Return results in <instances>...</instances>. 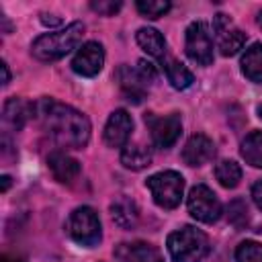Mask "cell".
I'll use <instances>...</instances> for the list:
<instances>
[{"label": "cell", "mask_w": 262, "mask_h": 262, "mask_svg": "<svg viewBox=\"0 0 262 262\" xmlns=\"http://www.w3.org/2000/svg\"><path fill=\"white\" fill-rule=\"evenodd\" d=\"M242 74L256 84H262V43L250 45L242 55Z\"/></svg>", "instance_id": "obj_19"}, {"label": "cell", "mask_w": 262, "mask_h": 262, "mask_svg": "<svg viewBox=\"0 0 262 262\" xmlns=\"http://www.w3.org/2000/svg\"><path fill=\"white\" fill-rule=\"evenodd\" d=\"M10 186V176H2V192H6Z\"/></svg>", "instance_id": "obj_31"}, {"label": "cell", "mask_w": 262, "mask_h": 262, "mask_svg": "<svg viewBox=\"0 0 262 262\" xmlns=\"http://www.w3.org/2000/svg\"><path fill=\"white\" fill-rule=\"evenodd\" d=\"M145 125L149 129L151 143L160 149H166V147L174 145L176 139L180 137V131H182V121H180L178 113H170V115H164V117L147 113L145 115Z\"/></svg>", "instance_id": "obj_8"}, {"label": "cell", "mask_w": 262, "mask_h": 262, "mask_svg": "<svg viewBox=\"0 0 262 262\" xmlns=\"http://www.w3.org/2000/svg\"><path fill=\"white\" fill-rule=\"evenodd\" d=\"M166 246L174 262H203L209 254V237L192 225H184L172 231Z\"/></svg>", "instance_id": "obj_3"}, {"label": "cell", "mask_w": 262, "mask_h": 262, "mask_svg": "<svg viewBox=\"0 0 262 262\" xmlns=\"http://www.w3.org/2000/svg\"><path fill=\"white\" fill-rule=\"evenodd\" d=\"M117 80H119V86H121L123 94L127 96V100L141 102L149 84L156 80V70L145 59H139L137 66H133V68L121 66L117 70Z\"/></svg>", "instance_id": "obj_5"}, {"label": "cell", "mask_w": 262, "mask_h": 262, "mask_svg": "<svg viewBox=\"0 0 262 262\" xmlns=\"http://www.w3.org/2000/svg\"><path fill=\"white\" fill-rule=\"evenodd\" d=\"M90 8L94 12H98V14H102V16H111L121 8V2H104V0H100V2H90Z\"/></svg>", "instance_id": "obj_27"}, {"label": "cell", "mask_w": 262, "mask_h": 262, "mask_svg": "<svg viewBox=\"0 0 262 262\" xmlns=\"http://www.w3.org/2000/svg\"><path fill=\"white\" fill-rule=\"evenodd\" d=\"M252 199H254L256 207L262 211V180H258V182L252 186Z\"/></svg>", "instance_id": "obj_28"}, {"label": "cell", "mask_w": 262, "mask_h": 262, "mask_svg": "<svg viewBox=\"0 0 262 262\" xmlns=\"http://www.w3.org/2000/svg\"><path fill=\"white\" fill-rule=\"evenodd\" d=\"M35 117L61 147L82 149L90 139L88 117L55 98H41L35 104Z\"/></svg>", "instance_id": "obj_1"}, {"label": "cell", "mask_w": 262, "mask_h": 262, "mask_svg": "<svg viewBox=\"0 0 262 262\" xmlns=\"http://www.w3.org/2000/svg\"><path fill=\"white\" fill-rule=\"evenodd\" d=\"M104 66V49L100 43L96 41H88L84 43L74 59H72V70L78 74V76H84V78H92L96 76Z\"/></svg>", "instance_id": "obj_11"}, {"label": "cell", "mask_w": 262, "mask_h": 262, "mask_svg": "<svg viewBox=\"0 0 262 262\" xmlns=\"http://www.w3.org/2000/svg\"><path fill=\"white\" fill-rule=\"evenodd\" d=\"M111 217H113V221L119 227L131 229L137 223V219H139V209H137V205L131 199H125L123 196V199H117L111 205Z\"/></svg>", "instance_id": "obj_20"}, {"label": "cell", "mask_w": 262, "mask_h": 262, "mask_svg": "<svg viewBox=\"0 0 262 262\" xmlns=\"http://www.w3.org/2000/svg\"><path fill=\"white\" fill-rule=\"evenodd\" d=\"M160 61H162V70L166 72L168 82H170V84H172L176 90H184V88H188V86L194 82L192 72H190V70H188L184 63H180L178 59L164 55Z\"/></svg>", "instance_id": "obj_17"}, {"label": "cell", "mask_w": 262, "mask_h": 262, "mask_svg": "<svg viewBox=\"0 0 262 262\" xmlns=\"http://www.w3.org/2000/svg\"><path fill=\"white\" fill-rule=\"evenodd\" d=\"M135 39H137V45H139L147 55H151V57H156V59H162V57L166 55V41H164V37H162L160 31H156V29H151V27H141V29L137 31Z\"/></svg>", "instance_id": "obj_18"}, {"label": "cell", "mask_w": 262, "mask_h": 262, "mask_svg": "<svg viewBox=\"0 0 262 262\" xmlns=\"http://www.w3.org/2000/svg\"><path fill=\"white\" fill-rule=\"evenodd\" d=\"M258 115H260V119H262V104L258 106Z\"/></svg>", "instance_id": "obj_34"}, {"label": "cell", "mask_w": 262, "mask_h": 262, "mask_svg": "<svg viewBox=\"0 0 262 262\" xmlns=\"http://www.w3.org/2000/svg\"><path fill=\"white\" fill-rule=\"evenodd\" d=\"M119 262H162V254L147 242H123L113 250Z\"/></svg>", "instance_id": "obj_13"}, {"label": "cell", "mask_w": 262, "mask_h": 262, "mask_svg": "<svg viewBox=\"0 0 262 262\" xmlns=\"http://www.w3.org/2000/svg\"><path fill=\"white\" fill-rule=\"evenodd\" d=\"M33 113H35V104H31V102L25 100V98L12 96V98H8V100L4 102V108H2V123H4V127H10L12 131H20Z\"/></svg>", "instance_id": "obj_16"}, {"label": "cell", "mask_w": 262, "mask_h": 262, "mask_svg": "<svg viewBox=\"0 0 262 262\" xmlns=\"http://www.w3.org/2000/svg\"><path fill=\"white\" fill-rule=\"evenodd\" d=\"M213 33H215L217 49L225 57L235 55L246 45V33L223 12L215 14V18H213Z\"/></svg>", "instance_id": "obj_10"}, {"label": "cell", "mask_w": 262, "mask_h": 262, "mask_svg": "<svg viewBox=\"0 0 262 262\" xmlns=\"http://www.w3.org/2000/svg\"><path fill=\"white\" fill-rule=\"evenodd\" d=\"M82 35H84V25L76 20V23L68 25L66 29L37 37L31 45V53L39 61H55V59L68 55L72 49H76L82 41Z\"/></svg>", "instance_id": "obj_2"}, {"label": "cell", "mask_w": 262, "mask_h": 262, "mask_svg": "<svg viewBox=\"0 0 262 262\" xmlns=\"http://www.w3.org/2000/svg\"><path fill=\"white\" fill-rule=\"evenodd\" d=\"M235 262H262V244L246 239L235 248Z\"/></svg>", "instance_id": "obj_25"}, {"label": "cell", "mask_w": 262, "mask_h": 262, "mask_svg": "<svg viewBox=\"0 0 262 262\" xmlns=\"http://www.w3.org/2000/svg\"><path fill=\"white\" fill-rule=\"evenodd\" d=\"M215 178L219 180L221 186L225 188H235L242 180V168L233 160H221L215 166Z\"/></svg>", "instance_id": "obj_23"}, {"label": "cell", "mask_w": 262, "mask_h": 262, "mask_svg": "<svg viewBox=\"0 0 262 262\" xmlns=\"http://www.w3.org/2000/svg\"><path fill=\"white\" fill-rule=\"evenodd\" d=\"M121 164L129 170H143L151 164V151L139 143H127L121 149Z\"/></svg>", "instance_id": "obj_21"}, {"label": "cell", "mask_w": 262, "mask_h": 262, "mask_svg": "<svg viewBox=\"0 0 262 262\" xmlns=\"http://www.w3.org/2000/svg\"><path fill=\"white\" fill-rule=\"evenodd\" d=\"M66 231L76 244L86 246V248H92L102 239V227H100L98 213L86 205L76 207L70 213L66 221Z\"/></svg>", "instance_id": "obj_4"}, {"label": "cell", "mask_w": 262, "mask_h": 262, "mask_svg": "<svg viewBox=\"0 0 262 262\" xmlns=\"http://www.w3.org/2000/svg\"><path fill=\"white\" fill-rule=\"evenodd\" d=\"M258 25H260V27H262V10H260V12H258Z\"/></svg>", "instance_id": "obj_33"}, {"label": "cell", "mask_w": 262, "mask_h": 262, "mask_svg": "<svg viewBox=\"0 0 262 262\" xmlns=\"http://www.w3.org/2000/svg\"><path fill=\"white\" fill-rule=\"evenodd\" d=\"M188 213L203 223H215L221 217V203L207 184H196L188 192Z\"/></svg>", "instance_id": "obj_9"}, {"label": "cell", "mask_w": 262, "mask_h": 262, "mask_svg": "<svg viewBox=\"0 0 262 262\" xmlns=\"http://www.w3.org/2000/svg\"><path fill=\"white\" fill-rule=\"evenodd\" d=\"M242 158L254 168H262V131H252L242 141Z\"/></svg>", "instance_id": "obj_22"}, {"label": "cell", "mask_w": 262, "mask_h": 262, "mask_svg": "<svg viewBox=\"0 0 262 262\" xmlns=\"http://www.w3.org/2000/svg\"><path fill=\"white\" fill-rule=\"evenodd\" d=\"M2 262H23V260H18V258H8V256H4V258H2Z\"/></svg>", "instance_id": "obj_32"}, {"label": "cell", "mask_w": 262, "mask_h": 262, "mask_svg": "<svg viewBox=\"0 0 262 262\" xmlns=\"http://www.w3.org/2000/svg\"><path fill=\"white\" fill-rule=\"evenodd\" d=\"M131 131H133L131 115L125 108H117V111L111 113V117L104 125L102 137H104V143L108 147H125L129 143Z\"/></svg>", "instance_id": "obj_12"}, {"label": "cell", "mask_w": 262, "mask_h": 262, "mask_svg": "<svg viewBox=\"0 0 262 262\" xmlns=\"http://www.w3.org/2000/svg\"><path fill=\"white\" fill-rule=\"evenodd\" d=\"M213 158H215V143L207 135L194 133L184 143V149H182L184 164H188V166H203V164L211 162Z\"/></svg>", "instance_id": "obj_14"}, {"label": "cell", "mask_w": 262, "mask_h": 262, "mask_svg": "<svg viewBox=\"0 0 262 262\" xmlns=\"http://www.w3.org/2000/svg\"><path fill=\"white\" fill-rule=\"evenodd\" d=\"M41 23L47 25V27H55V25L61 23V18H59V16H53V14H43V16H41Z\"/></svg>", "instance_id": "obj_29"}, {"label": "cell", "mask_w": 262, "mask_h": 262, "mask_svg": "<svg viewBox=\"0 0 262 262\" xmlns=\"http://www.w3.org/2000/svg\"><path fill=\"white\" fill-rule=\"evenodd\" d=\"M47 166L53 174V178L57 182H63V184H72L78 176H80V162L76 158H72L70 154L57 149V151H51L49 158H47Z\"/></svg>", "instance_id": "obj_15"}, {"label": "cell", "mask_w": 262, "mask_h": 262, "mask_svg": "<svg viewBox=\"0 0 262 262\" xmlns=\"http://www.w3.org/2000/svg\"><path fill=\"white\" fill-rule=\"evenodd\" d=\"M145 186L149 188L154 201L162 209H174L182 201L184 192V178L174 170H164L145 180Z\"/></svg>", "instance_id": "obj_6"}, {"label": "cell", "mask_w": 262, "mask_h": 262, "mask_svg": "<svg viewBox=\"0 0 262 262\" xmlns=\"http://www.w3.org/2000/svg\"><path fill=\"white\" fill-rule=\"evenodd\" d=\"M227 221L235 227V229H244L250 221V211H248V205L246 201L242 199H233L227 207Z\"/></svg>", "instance_id": "obj_24"}, {"label": "cell", "mask_w": 262, "mask_h": 262, "mask_svg": "<svg viewBox=\"0 0 262 262\" xmlns=\"http://www.w3.org/2000/svg\"><path fill=\"white\" fill-rule=\"evenodd\" d=\"M184 47H186V55L199 66L213 63V39H211L209 25L205 20H194L188 25Z\"/></svg>", "instance_id": "obj_7"}, {"label": "cell", "mask_w": 262, "mask_h": 262, "mask_svg": "<svg viewBox=\"0 0 262 262\" xmlns=\"http://www.w3.org/2000/svg\"><path fill=\"white\" fill-rule=\"evenodd\" d=\"M135 8L145 16V18H160L162 14H166L168 10H170V2H162V0H158V2H154V0H139L137 4H135Z\"/></svg>", "instance_id": "obj_26"}, {"label": "cell", "mask_w": 262, "mask_h": 262, "mask_svg": "<svg viewBox=\"0 0 262 262\" xmlns=\"http://www.w3.org/2000/svg\"><path fill=\"white\" fill-rule=\"evenodd\" d=\"M0 68H2V74H4V76H2V84H8V82H10V72H8L6 61H2V63H0Z\"/></svg>", "instance_id": "obj_30"}]
</instances>
